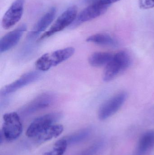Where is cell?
<instances>
[{
  "label": "cell",
  "mask_w": 154,
  "mask_h": 155,
  "mask_svg": "<svg viewBox=\"0 0 154 155\" xmlns=\"http://www.w3.org/2000/svg\"><path fill=\"white\" fill-rule=\"evenodd\" d=\"M120 0H97L95 3L98 2L106 5H110L111 4L118 2Z\"/></svg>",
  "instance_id": "21"
},
{
  "label": "cell",
  "mask_w": 154,
  "mask_h": 155,
  "mask_svg": "<svg viewBox=\"0 0 154 155\" xmlns=\"http://www.w3.org/2000/svg\"><path fill=\"white\" fill-rule=\"evenodd\" d=\"M55 99L56 96L52 93H43L24 106L21 109V114L27 116L45 109L51 106Z\"/></svg>",
  "instance_id": "6"
},
{
  "label": "cell",
  "mask_w": 154,
  "mask_h": 155,
  "mask_svg": "<svg viewBox=\"0 0 154 155\" xmlns=\"http://www.w3.org/2000/svg\"><path fill=\"white\" fill-rule=\"evenodd\" d=\"M24 0H15L8 9L2 20V26L5 30L14 26L21 18Z\"/></svg>",
  "instance_id": "9"
},
{
  "label": "cell",
  "mask_w": 154,
  "mask_h": 155,
  "mask_svg": "<svg viewBox=\"0 0 154 155\" xmlns=\"http://www.w3.org/2000/svg\"><path fill=\"white\" fill-rule=\"evenodd\" d=\"M61 117V113L57 112L47 114L36 118L28 127L26 136L30 138H35L42 132L54 124Z\"/></svg>",
  "instance_id": "4"
},
{
  "label": "cell",
  "mask_w": 154,
  "mask_h": 155,
  "mask_svg": "<svg viewBox=\"0 0 154 155\" xmlns=\"http://www.w3.org/2000/svg\"><path fill=\"white\" fill-rule=\"evenodd\" d=\"M3 124L0 133V144L4 141L11 142L18 138L22 133V124L16 112L7 113L3 117Z\"/></svg>",
  "instance_id": "1"
},
{
  "label": "cell",
  "mask_w": 154,
  "mask_h": 155,
  "mask_svg": "<svg viewBox=\"0 0 154 155\" xmlns=\"http://www.w3.org/2000/svg\"><path fill=\"white\" fill-rule=\"evenodd\" d=\"M63 130L64 128L61 125H52L35 137V141L37 143L39 144L43 143L60 135L63 132Z\"/></svg>",
  "instance_id": "13"
},
{
  "label": "cell",
  "mask_w": 154,
  "mask_h": 155,
  "mask_svg": "<svg viewBox=\"0 0 154 155\" xmlns=\"http://www.w3.org/2000/svg\"><path fill=\"white\" fill-rule=\"evenodd\" d=\"M41 77V74L39 71H33L27 73L14 82L3 87L1 90V95L5 96L11 94L27 85L37 81Z\"/></svg>",
  "instance_id": "10"
},
{
  "label": "cell",
  "mask_w": 154,
  "mask_h": 155,
  "mask_svg": "<svg viewBox=\"0 0 154 155\" xmlns=\"http://www.w3.org/2000/svg\"><path fill=\"white\" fill-rule=\"evenodd\" d=\"M90 134L91 130L86 128L73 134L65 139L67 140L68 144H76L85 141L88 137H89Z\"/></svg>",
  "instance_id": "17"
},
{
  "label": "cell",
  "mask_w": 154,
  "mask_h": 155,
  "mask_svg": "<svg viewBox=\"0 0 154 155\" xmlns=\"http://www.w3.org/2000/svg\"><path fill=\"white\" fill-rule=\"evenodd\" d=\"M89 42L93 43L99 45L105 46L117 47L118 46V43L116 40L114 39L109 35L105 33H98L93 35L86 39Z\"/></svg>",
  "instance_id": "15"
},
{
  "label": "cell",
  "mask_w": 154,
  "mask_h": 155,
  "mask_svg": "<svg viewBox=\"0 0 154 155\" xmlns=\"http://www.w3.org/2000/svg\"><path fill=\"white\" fill-rule=\"evenodd\" d=\"M154 146V131H149L143 135L137 146V155H143Z\"/></svg>",
  "instance_id": "14"
},
{
  "label": "cell",
  "mask_w": 154,
  "mask_h": 155,
  "mask_svg": "<svg viewBox=\"0 0 154 155\" xmlns=\"http://www.w3.org/2000/svg\"><path fill=\"white\" fill-rule=\"evenodd\" d=\"M75 51L73 47H68L45 54L36 61L35 66L39 71H46L69 59Z\"/></svg>",
  "instance_id": "2"
},
{
  "label": "cell",
  "mask_w": 154,
  "mask_h": 155,
  "mask_svg": "<svg viewBox=\"0 0 154 155\" xmlns=\"http://www.w3.org/2000/svg\"><path fill=\"white\" fill-rule=\"evenodd\" d=\"M56 12L57 10L55 7H52L37 22L33 29L29 33L27 36L28 39L33 40L41 33L44 31L54 20Z\"/></svg>",
  "instance_id": "12"
},
{
  "label": "cell",
  "mask_w": 154,
  "mask_h": 155,
  "mask_svg": "<svg viewBox=\"0 0 154 155\" xmlns=\"http://www.w3.org/2000/svg\"><path fill=\"white\" fill-rule=\"evenodd\" d=\"M27 30V25L22 24L18 28L5 35L0 40V52H5L14 47L20 41L24 32Z\"/></svg>",
  "instance_id": "11"
},
{
  "label": "cell",
  "mask_w": 154,
  "mask_h": 155,
  "mask_svg": "<svg viewBox=\"0 0 154 155\" xmlns=\"http://www.w3.org/2000/svg\"><path fill=\"white\" fill-rule=\"evenodd\" d=\"M101 143H98L94 144L93 146L91 147L90 148L86 150L85 153H83L82 155H91L96 153L98 149L100 148L101 146Z\"/></svg>",
  "instance_id": "20"
},
{
  "label": "cell",
  "mask_w": 154,
  "mask_h": 155,
  "mask_svg": "<svg viewBox=\"0 0 154 155\" xmlns=\"http://www.w3.org/2000/svg\"><path fill=\"white\" fill-rule=\"evenodd\" d=\"M127 97V94L122 92L106 101L99 110V118L101 120H105L115 114L123 105Z\"/></svg>",
  "instance_id": "7"
},
{
  "label": "cell",
  "mask_w": 154,
  "mask_h": 155,
  "mask_svg": "<svg viewBox=\"0 0 154 155\" xmlns=\"http://www.w3.org/2000/svg\"><path fill=\"white\" fill-rule=\"evenodd\" d=\"M68 143L65 138L57 141L53 146L52 149L43 155H63L68 147Z\"/></svg>",
  "instance_id": "18"
},
{
  "label": "cell",
  "mask_w": 154,
  "mask_h": 155,
  "mask_svg": "<svg viewBox=\"0 0 154 155\" xmlns=\"http://www.w3.org/2000/svg\"><path fill=\"white\" fill-rule=\"evenodd\" d=\"M83 2L85 3L91 4L94 3L96 1V0H83Z\"/></svg>",
  "instance_id": "22"
},
{
  "label": "cell",
  "mask_w": 154,
  "mask_h": 155,
  "mask_svg": "<svg viewBox=\"0 0 154 155\" xmlns=\"http://www.w3.org/2000/svg\"><path fill=\"white\" fill-rule=\"evenodd\" d=\"M139 6L143 9H149L154 7V0H139Z\"/></svg>",
  "instance_id": "19"
},
{
  "label": "cell",
  "mask_w": 154,
  "mask_h": 155,
  "mask_svg": "<svg viewBox=\"0 0 154 155\" xmlns=\"http://www.w3.org/2000/svg\"><path fill=\"white\" fill-rule=\"evenodd\" d=\"M113 54L110 53L98 52L92 54L89 58V62L94 67L106 65L111 61Z\"/></svg>",
  "instance_id": "16"
},
{
  "label": "cell",
  "mask_w": 154,
  "mask_h": 155,
  "mask_svg": "<svg viewBox=\"0 0 154 155\" xmlns=\"http://www.w3.org/2000/svg\"><path fill=\"white\" fill-rule=\"evenodd\" d=\"M131 64L130 56L127 52L121 51L113 55V58L106 65L103 79L105 82L111 81L118 74L127 69Z\"/></svg>",
  "instance_id": "3"
},
{
  "label": "cell",
  "mask_w": 154,
  "mask_h": 155,
  "mask_svg": "<svg viewBox=\"0 0 154 155\" xmlns=\"http://www.w3.org/2000/svg\"><path fill=\"white\" fill-rule=\"evenodd\" d=\"M110 5L96 2L90 4L82 10L76 18L71 27H75L85 22L93 20L105 13Z\"/></svg>",
  "instance_id": "8"
},
{
  "label": "cell",
  "mask_w": 154,
  "mask_h": 155,
  "mask_svg": "<svg viewBox=\"0 0 154 155\" xmlns=\"http://www.w3.org/2000/svg\"><path fill=\"white\" fill-rule=\"evenodd\" d=\"M77 9L76 6L69 7L56 20L48 31L42 35L39 40L50 37L71 25L77 18Z\"/></svg>",
  "instance_id": "5"
}]
</instances>
